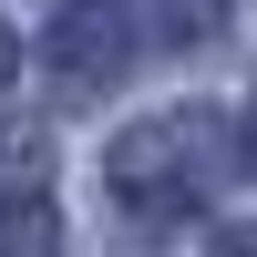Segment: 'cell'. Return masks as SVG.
<instances>
[{"instance_id":"4","label":"cell","mask_w":257,"mask_h":257,"mask_svg":"<svg viewBox=\"0 0 257 257\" xmlns=\"http://www.w3.org/2000/svg\"><path fill=\"white\" fill-rule=\"evenodd\" d=\"M0 82H11V41H0Z\"/></svg>"},{"instance_id":"2","label":"cell","mask_w":257,"mask_h":257,"mask_svg":"<svg viewBox=\"0 0 257 257\" xmlns=\"http://www.w3.org/2000/svg\"><path fill=\"white\" fill-rule=\"evenodd\" d=\"M123 41H134V31H123V11H113V0H82V11L62 21L52 62H62V72H113V62H123Z\"/></svg>"},{"instance_id":"1","label":"cell","mask_w":257,"mask_h":257,"mask_svg":"<svg viewBox=\"0 0 257 257\" xmlns=\"http://www.w3.org/2000/svg\"><path fill=\"white\" fill-rule=\"evenodd\" d=\"M196 155H206V123H134V134L113 144V196L123 206H144V216H155V206H185L196 196Z\"/></svg>"},{"instance_id":"5","label":"cell","mask_w":257,"mask_h":257,"mask_svg":"<svg viewBox=\"0 0 257 257\" xmlns=\"http://www.w3.org/2000/svg\"><path fill=\"white\" fill-rule=\"evenodd\" d=\"M247 144H257V123H247Z\"/></svg>"},{"instance_id":"3","label":"cell","mask_w":257,"mask_h":257,"mask_svg":"<svg viewBox=\"0 0 257 257\" xmlns=\"http://www.w3.org/2000/svg\"><path fill=\"white\" fill-rule=\"evenodd\" d=\"M41 165H52V144L11 123V134H0V206H11V196H41Z\"/></svg>"}]
</instances>
